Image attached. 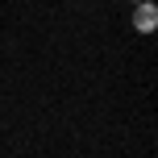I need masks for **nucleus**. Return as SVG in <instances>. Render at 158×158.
Here are the masks:
<instances>
[{
  "instance_id": "f03ea898",
  "label": "nucleus",
  "mask_w": 158,
  "mask_h": 158,
  "mask_svg": "<svg viewBox=\"0 0 158 158\" xmlns=\"http://www.w3.org/2000/svg\"><path fill=\"white\" fill-rule=\"evenodd\" d=\"M133 4H142V0H133Z\"/></svg>"
},
{
  "instance_id": "f257e3e1",
  "label": "nucleus",
  "mask_w": 158,
  "mask_h": 158,
  "mask_svg": "<svg viewBox=\"0 0 158 158\" xmlns=\"http://www.w3.org/2000/svg\"><path fill=\"white\" fill-rule=\"evenodd\" d=\"M154 25H158V8L150 0H142V4L133 8V29L137 33H154Z\"/></svg>"
}]
</instances>
